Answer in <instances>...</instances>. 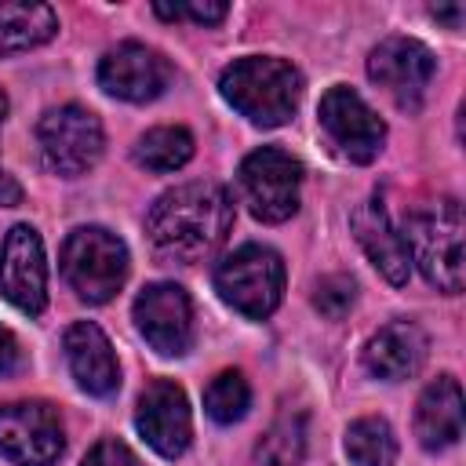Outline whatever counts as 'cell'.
Wrapping results in <instances>:
<instances>
[{
    "instance_id": "obj_1",
    "label": "cell",
    "mask_w": 466,
    "mask_h": 466,
    "mask_svg": "<svg viewBox=\"0 0 466 466\" xmlns=\"http://www.w3.org/2000/svg\"><path fill=\"white\" fill-rule=\"evenodd\" d=\"M233 229V200L218 182H182L157 197L146 215L153 248L171 262L215 255Z\"/></svg>"
},
{
    "instance_id": "obj_2",
    "label": "cell",
    "mask_w": 466,
    "mask_h": 466,
    "mask_svg": "<svg viewBox=\"0 0 466 466\" xmlns=\"http://www.w3.org/2000/svg\"><path fill=\"white\" fill-rule=\"evenodd\" d=\"M222 98L255 127H280L302 102V73L273 55H248L222 69Z\"/></svg>"
},
{
    "instance_id": "obj_3",
    "label": "cell",
    "mask_w": 466,
    "mask_h": 466,
    "mask_svg": "<svg viewBox=\"0 0 466 466\" xmlns=\"http://www.w3.org/2000/svg\"><path fill=\"white\" fill-rule=\"evenodd\" d=\"M462 233H466V218L455 197H441L419 208L404 222L400 240L408 248V258L422 269V277L437 291L448 295L462 291Z\"/></svg>"
},
{
    "instance_id": "obj_4",
    "label": "cell",
    "mask_w": 466,
    "mask_h": 466,
    "mask_svg": "<svg viewBox=\"0 0 466 466\" xmlns=\"http://www.w3.org/2000/svg\"><path fill=\"white\" fill-rule=\"evenodd\" d=\"M58 266L76 299L102 306L127 280V244L106 226H80L66 237Z\"/></svg>"
},
{
    "instance_id": "obj_5",
    "label": "cell",
    "mask_w": 466,
    "mask_h": 466,
    "mask_svg": "<svg viewBox=\"0 0 466 466\" xmlns=\"http://www.w3.org/2000/svg\"><path fill=\"white\" fill-rule=\"evenodd\" d=\"M218 299L248 320H266L284 299V258L266 244H244L215 269Z\"/></svg>"
},
{
    "instance_id": "obj_6",
    "label": "cell",
    "mask_w": 466,
    "mask_h": 466,
    "mask_svg": "<svg viewBox=\"0 0 466 466\" xmlns=\"http://www.w3.org/2000/svg\"><path fill=\"white\" fill-rule=\"evenodd\" d=\"M240 197L248 204V211L258 222H288L299 211V186H302V164L277 149V146H262L255 153L244 157L240 164Z\"/></svg>"
},
{
    "instance_id": "obj_7",
    "label": "cell",
    "mask_w": 466,
    "mask_h": 466,
    "mask_svg": "<svg viewBox=\"0 0 466 466\" xmlns=\"http://www.w3.org/2000/svg\"><path fill=\"white\" fill-rule=\"evenodd\" d=\"M36 142H40V157H44L47 171L76 178L98 164L106 135H102V120L91 109L58 106V109H47L40 116Z\"/></svg>"
},
{
    "instance_id": "obj_8",
    "label": "cell",
    "mask_w": 466,
    "mask_h": 466,
    "mask_svg": "<svg viewBox=\"0 0 466 466\" xmlns=\"http://www.w3.org/2000/svg\"><path fill=\"white\" fill-rule=\"evenodd\" d=\"M317 120L331 149L350 164H371L386 142V124L379 120V113L346 84H335L324 91Z\"/></svg>"
},
{
    "instance_id": "obj_9",
    "label": "cell",
    "mask_w": 466,
    "mask_h": 466,
    "mask_svg": "<svg viewBox=\"0 0 466 466\" xmlns=\"http://www.w3.org/2000/svg\"><path fill=\"white\" fill-rule=\"evenodd\" d=\"M66 448L58 411L44 400H15L0 408V455L15 466H51Z\"/></svg>"
},
{
    "instance_id": "obj_10",
    "label": "cell",
    "mask_w": 466,
    "mask_h": 466,
    "mask_svg": "<svg viewBox=\"0 0 466 466\" xmlns=\"http://www.w3.org/2000/svg\"><path fill=\"white\" fill-rule=\"evenodd\" d=\"M433 51L411 36H386L368 55V76L400 106L419 109L426 98V87L433 80Z\"/></svg>"
},
{
    "instance_id": "obj_11",
    "label": "cell",
    "mask_w": 466,
    "mask_h": 466,
    "mask_svg": "<svg viewBox=\"0 0 466 466\" xmlns=\"http://www.w3.org/2000/svg\"><path fill=\"white\" fill-rule=\"evenodd\" d=\"M0 295L29 317L44 313V306H47L44 240L29 222L11 226L0 244Z\"/></svg>"
},
{
    "instance_id": "obj_12",
    "label": "cell",
    "mask_w": 466,
    "mask_h": 466,
    "mask_svg": "<svg viewBox=\"0 0 466 466\" xmlns=\"http://www.w3.org/2000/svg\"><path fill=\"white\" fill-rule=\"evenodd\" d=\"M135 324L160 357H182L193 346V302L171 280H157L138 291Z\"/></svg>"
},
{
    "instance_id": "obj_13",
    "label": "cell",
    "mask_w": 466,
    "mask_h": 466,
    "mask_svg": "<svg viewBox=\"0 0 466 466\" xmlns=\"http://www.w3.org/2000/svg\"><path fill=\"white\" fill-rule=\"evenodd\" d=\"M98 84L120 102H153L171 84V62L138 40H124L98 62Z\"/></svg>"
},
{
    "instance_id": "obj_14",
    "label": "cell",
    "mask_w": 466,
    "mask_h": 466,
    "mask_svg": "<svg viewBox=\"0 0 466 466\" xmlns=\"http://www.w3.org/2000/svg\"><path fill=\"white\" fill-rule=\"evenodd\" d=\"M135 426L157 455L178 459L193 437V415H189V400L182 386H175L171 379H153L138 397Z\"/></svg>"
},
{
    "instance_id": "obj_15",
    "label": "cell",
    "mask_w": 466,
    "mask_h": 466,
    "mask_svg": "<svg viewBox=\"0 0 466 466\" xmlns=\"http://www.w3.org/2000/svg\"><path fill=\"white\" fill-rule=\"evenodd\" d=\"M66 360L69 371L76 379V386L91 397H113L120 386V364L113 353V342L106 339V331L91 320H76L66 328Z\"/></svg>"
},
{
    "instance_id": "obj_16",
    "label": "cell",
    "mask_w": 466,
    "mask_h": 466,
    "mask_svg": "<svg viewBox=\"0 0 466 466\" xmlns=\"http://www.w3.org/2000/svg\"><path fill=\"white\" fill-rule=\"evenodd\" d=\"M426 331L415 320H390L364 346V368L382 382H404L426 364Z\"/></svg>"
},
{
    "instance_id": "obj_17",
    "label": "cell",
    "mask_w": 466,
    "mask_h": 466,
    "mask_svg": "<svg viewBox=\"0 0 466 466\" xmlns=\"http://www.w3.org/2000/svg\"><path fill=\"white\" fill-rule=\"evenodd\" d=\"M350 226H353V237L357 244L364 248V255L371 258V266L390 280V284H408V273H411V258H408V248L400 240V233L393 229L382 200H364L353 208L350 215Z\"/></svg>"
},
{
    "instance_id": "obj_18",
    "label": "cell",
    "mask_w": 466,
    "mask_h": 466,
    "mask_svg": "<svg viewBox=\"0 0 466 466\" xmlns=\"http://www.w3.org/2000/svg\"><path fill=\"white\" fill-rule=\"evenodd\" d=\"M415 437L426 451L451 448L462 437V390L451 375H437L415 404Z\"/></svg>"
},
{
    "instance_id": "obj_19",
    "label": "cell",
    "mask_w": 466,
    "mask_h": 466,
    "mask_svg": "<svg viewBox=\"0 0 466 466\" xmlns=\"http://www.w3.org/2000/svg\"><path fill=\"white\" fill-rule=\"evenodd\" d=\"M55 29L58 18L47 4H0V58L47 44Z\"/></svg>"
},
{
    "instance_id": "obj_20",
    "label": "cell",
    "mask_w": 466,
    "mask_h": 466,
    "mask_svg": "<svg viewBox=\"0 0 466 466\" xmlns=\"http://www.w3.org/2000/svg\"><path fill=\"white\" fill-rule=\"evenodd\" d=\"M193 157V135L186 127H153L135 142V164L157 175L186 167Z\"/></svg>"
},
{
    "instance_id": "obj_21",
    "label": "cell",
    "mask_w": 466,
    "mask_h": 466,
    "mask_svg": "<svg viewBox=\"0 0 466 466\" xmlns=\"http://www.w3.org/2000/svg\"><path fill=\"white\" fill-rule=\"evenodd\" d=\"M346 455L353 466H393L397 459V437L386 419L364 415L350 422L346 430Z\"/></svg>"
},
{
    "instance_id": "obj_22",
    "label": "cell",
    "mask_w": 466,
    "mask_h": 466,
    "mask_svg": "<svg viewBox=\"0 0 466 466\" xmlns=\"http://www.w3.org/2000/svg\"><path fill=\"white\" fill-rule=\"evenodd\" d=\"M306 455V415L302 411H284L273 419V426L262 433L255 459L262 466H299Z\"/></svg>"
},
{
    "instance_id": "obj_23",
    "label": "cell",
    "mask_w": 466,
    "mask_h": 466,
    "mask_svg": "<svg viewBox=\"0 0 466 466\" xmlns=\"http://www.w3.org/2000/svg\"><path fill=\"white\" fill-rule=\"evenodd\" d=\"M251 408V386L240 371H218L208 390H204V411L218 422V426H229V422H240Z\"/></svg>"
},
{
    "instance_id": "obj_24",
    "label": "cell",
    "mask_w": 466,
    "mask_h": 466,
    "mask_svg": "<svg viewBox=\"0 0 466 466\" xmlns=\"http://www.w3.org/2000/svg\"><path fill=\"white\" fill-rule=\"evenodd\" d=\"M353 299H357V284H353V277H346V273H328V277H320L317 288H313V306H317L328 320L346 317L350 306H353Z\"/></svg>"
},
{
    "instance_id": "obj_25",
    "label": "cell",
    "mask_w": 466,
    "mask_h": 466,
    "mask_svg": "<svg viewBox=\"0 0 466 466\" xmlns=\"http://www.w3.org/2000/svg\"><path fill=\"white\" fill-rule=\"evenodd\" d=\"M80 466H135V455H131V448H127L124 441L106 437V441H98V444L84 455Z\"/></svg>"
},
{
    "instance_id": "obj_26",
    "label": "cell",
    "mask_w": 466,
    "mask_h": 466,
    "mask_svg": "<svg viewBox=\"0 0 466 466\" xmlns=\"http://www.w3.org/2000/svg\"><path fill=\"white\" fill-rule=\"evenodd\" d=\"M229 15V7L226 4H218V0H193V4H182V18H193V22H200V25H218L222 18Z\"/></svg>"
},
{
    "instance_id": "obj_27",
    "label": "cell",
    "mask_w": 466,
    "mask_h": 466,
    "mask_svg": "<svg viewBox=\"0 0 466 466\" xmlns=\"http://www.w3.org/2000/svg\"><path fill=\"white\" fill-rule=\"evenodd\" d=\"M18 368V339L0 324V375H11Z\"/></svg>"
},
{
    "instance_id": "obj_28",
    "label": "cell",
    "mask_w": 466,
    "mask_h": 466,
    "mask_svg": "<svg viewBox=\"0 0 466 466\" xmlns=\"http://www.w3.org/2000/svg\"><path fill=\"white\" fill-rule=\"evenodd\" d=\"M22 200V186L7 175V171H0V208H11V204H18Z\"/></svg>"
},
{
    "instance_id": "obj_29",
    "label": "cell",
    "mask_w": 466,
    "mask_h": 466,
    "mask_svg": "<svg viewBox=\"0 0 466 466\" xmlns=\"http://www.w3.org/2000/svg\"><path fill=\"white\" fill-rule=\"evenodd\" d=\"M433 18H441V22H448L455 29L462 22V4H455V7H433Z\"/></svg>"
},
{
    "instance_id": "obj_30",
    "label": "cell",
    "mask_w": 466,
    "mask_h": 466,
    "mask_svg": "<svg viewBox=\"0 0 466 466\" xmlns=\"http://www.w3.org/2000/svg\"><path fill=\"white\" fill-rule=\"evenodd\" d=\"M4 116H7V95L0 91V124H4Z\"/></svg>"
}]
</instances>
